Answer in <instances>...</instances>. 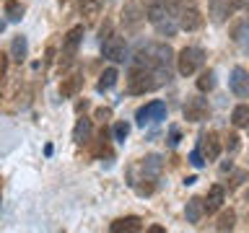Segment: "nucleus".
Returning <instances> with one entry per match:
<instances>
[{
    "label": "nucleus",
    "instance_id": "nucleus-17",
    "mask_svg": "<svg viewBox=\"0 0 249 233\" xmlns=\"http://www.w3.org/2000/svg\"><path fill=\"white\" fill-rule=\"evenodd\" d=\"M202 215H205V202H202L200 197H192L190 202H187V220H190V223H200Z\"/></svg>",
    "mask_w": 249,
    "mask_h": 233
},
{
    "label": "nucleus",
    "instance_id": "nucleus-23",
    "mask_svg": "<svg viewBox=\"0 0 249 233\" xmlns=\"http://www.w3.org/2000/svg\"><path fill=\"white\" fill-rule=\"evenodd\" d=\"M215 85V73L213 70H205V73H200V78H197V91H210Z\"/></svg>",
    "mask_w": 249,
    "mask_h": 233
},
{
    "label": "nucleus",
    "instance_id": "nucleus-15",
    "mask_svg": "<svg viewBox=\"0 0 249 233\" xmlns=\"http://www.w3.org/2000/svg\"><path fill=\"white\" fill-rule=\"evenodd\" d=\"M101 8H104V0H81V16L86 23H93L96 21V16L101 13Z\"/></svg>",
    "mask_w": 249,
    "mask_h": 233
},
{
    "label": "nucleus",
    "instance_id": "nucleus-20",
    "mask_svg": "<svg viewBox=\"0 0 249 233\" xmlns=\"http://www.w3.org/2000/svg\"><path fill=\"white\" fill-rule=\"evenodd\" d=\"M231 122H233V127H249V106L247 104H239L231 112Z\"/></svg>",
    "mask_w": 249,
    "mask_h": 233
},
{
    "label": "nucleus",
    "instance_id": "nucleus-12",
    "mask_svg": "<svg viewBox=\"0 0 249 233\" xmlns=\"http://www.w3.org/2000/svg\"><path fill=\"white\" fill-rule=\"evenodd\" d=\"M223 197H226V192H223V186L221 184H213L208 189V194H205V215H210V213H215V210H221V205H223Z\"/></svg>",
    "mask_w": 249,
    "mask_h": 233
},
{
    "label": "nucleus",
    "instance_id": "nucleus-18",
    "mask_svg": "<svg viewBox=\"0 0 249 233\" xmlns=\"http://www.w3.org/2000/svg\"><path fill=\"white\" fill-rule=\"evenodd\" d=\"M89 137H91V119H86V116H81V119L75 122L73 140H75V143H86Z\"/></svg>",
    "mask_w": 249,
    "mask_h": 233
},
{
    "label": "nucleus",
    "instance_id": "nucleus-6",
    "mask_svg": "<svg viewBox=\"0 0 249 233\" xmlns=\"http://www.w3.org/2000/svg\"><path fill=\"white\" fill-rule=\"evenodd\" d=\"M208 116H210V106L205 99H200V96L187 99V104H184V119L187 122H202Z\"/></svg>",
    "mask_w": 249,
    "mask_h": 233
},
{
    "label": "nucleus",
    "instance_id": "nucleus-1",
    "mask_svg": "<svg viewBox=\"0 0 249 233\" xmlns=\"http://www.w3.org/2000/svg\"><path fill=\"white\" fill-rule=\"evenodd\" d=\"M166 81L159 70L151 67V65H140V62H135L130 70V75H127V93H145V91H153V88H159V85Z\"/></svg>",
    "mask_w": 249,
    "mask_h": 233
},
{
    "label": "nucleus",
    "instance_id": "nucleus-22",
    "mask_svg": "<svg viewBox=\"0 0 249 233\" xmlns=\"http://www.w3.org/2000/svg\"><path fill=\"white\" fill-rule=\"evenodd\" d=\"M5 16H8V21H21L23 18V5L18 3V0H8L5 3Z\"/></svg>",
    "mask_w": 249,
    "mask_h": 233
},
{
    "label": "nucleus",
    "instance_id": "nucleus-26",
    "mask_svg": "<svg viewBox=\"0 0 249 233\" xmlns=\"http://www.w3.org/2000/svg\"><path fill=\"white\" fill-rule=\"evenodd\" d=\"M96 119H99V122L112 119V109H109V106H99V109H96Z\"/></svg>",
    "mask_w": 249,
    "mask_h": 233
},
{
    "label": "nucleus",
    "instance_id": "nucleus-9",
    "mask_svg": "<svg viewBox=\"0 0 249 233\" xmlns=\"http://www.w3.org/2000/svg\"><path fill=\"white\" fill-rule=\"evenodd\" d=\"M179 26H182L184 31H197L202 26V13L195 5L182 8V11H179Z\"/></svg>",
    "mask_w": 249,
    "mask_h": 233
},
{
    "label": "nucleus",
    "instance_id": "nucleus-4",
    "mask_svg": "<svg viewBox=\"0 0 249 233\" xmlns=\"http://www.w3.org/2000/svg\"><path fill=\"white\" fill-rule=\"evenodd\" d=\"M101 54L112 62H122L124 54H127V44L120 34H109L104 42H101Z\"/></svg>",
    "mask_w": 249,
    "mask_h": 233
},
{
    "label": "nucleus",
    "instance_id": "nucleus-33",
    "mask_svg": "<svg viewBox=\"0 0 249 233\" xmlns=\"http://www.w3.org/2000/svg\"><path fill=\"white\" fill-rule=\"evenodd\" d=\"M244 23H247V29H249V21H244Z\"/></svg>",
    "mask_w": 249,
    "mask_h": 233
},
{
    "label": "nucleus",
    "instance_id": "nucleus-29",
    "mask_svg": "<svg viewBox=\"0 0 249 233\" xmlns=\"http://www.w3.org/2000/svg\"><path fill=\"white\" fill-rule=\"evenodd\" d=\"M148 233H163V228H161V225H151V228H148Z\"/></svg>",
    "mask_w": 249,
    "mask_h": 233
},
{
    "label": "nucleus",
    "instance_id": "nucleus-10",
    "mask_svg": "<svg viewBox=\"0 0 249 233\" xmlns=\"http://www.w3.org/2000/svg\"><path fill=\"white\" fill-rule=\"evenodd\" d=\"M200 153L205 155V161H215L221 155V140H218L215 132H205L200 137Z\"/></svg>",
    "mask_w": 249,
    "mask_h": 233
},
{
    "label": "nucleus",
    "instance_id": "nucleus-7",
    "mask_svg": "<svg viewBox=\"0 0 249 233\" xmlns=\"http://www.w3.org/2000/svg\"><path fill=\"white\" fill-rule=\"evenodd\" d=\"M163 116H166V104H163V101H151V104L138 109L135 119H138L140 127H145L148 122H159V119H163Z\"/></svg>",
    "mask_w": 249,
    "mask_h": 233
},
{
    "label": "nucleus",
    "instance_id": "nucleus-27",
    "mask_svg": "<svg viewBox=\"0 0 249 233\" xmlns=\"http://www.w3.org/2000/svg\"><path fill=\"white\" fill-rule=\"evenodd\" d=\"M190 163H192V166H202V163H205V155L200 153V148L190 153Z\"/></svg>",
    "mask_w": 249,
    "mask_h": 233
},
{
    "label": "nucleus",
    "instance_id": "nucleus-21",
    "mask_svg": "<svg viewBox=\"0 0 249 233\" xmlns=\"http://www.w3.org/2000/svg\"><path fill=\"white\" fill-rule=\"evenodd\" d=\"M233 225H236V213L233 210H223L218 223H215V231H231Z\"/></svg>",
    "mask_w": 249,
    "mask_h": 233
},
{
    "label": "nucleus",
    "instance_id": "nucleus-3",
    "mask_svg": "<svg viewBox=\"0 0 249 233\" xmlns=\"http://www.w3.org/2000/svg\"><path fill=\"white\" fill-rule=\"evenodd\" d=\"M83 42V26H73L65 34V39H62V54H60V62H62V67L70 65L75 57V52H78V44Z\"/></svg>",
    "mask_w": 249,
    "mask_h": 233
},
{
    "label": "nucleus",
    "instance_id": "nucleus-11",
    "mask_svg": "<svg viewBox=\"0 0 249 233\" xmlns=\"http://www.w3.org/2000/svg\"><path fill=\"white\" fill-rule=\"evenodd\" d=\"M109 231L112 233H138V231H143V220L135 217V215H127V217L114 220L112 225H109Z\"/></svg>",
    "mask_w": 249,
    "mask_h": 233
},
{
    "label": "nucleus",
    "instance_id": "nucleus-31",
    "mask_svg": "<svg viewBox=\"0 0 249 233\" xmlns=\"http://www.w3.org/2000/svg\"><path fill=\"white\" fill-rule=\"evenodd\" d=\"M244 200H247V202H249V189H247V192H244Z\"/></svg>",
    "mask_w": 249,
    "mask_h": 233
},
{
    "label": "nucleus",
    "instance_id": "nucleus-32",
    "mask_svg": "<svg viewBox=\"0 0 249 233\" xmlns=\"http://www.w3.org/2000/svg\"><path fill=\"white\" fill-rule=\"evenodd\" d=\"M70 3V0H60V5H68Z\"/></svg>",
    "mask_w": 249,
    "mask_h": 233
},
{
    "label": "nucleus",
    "instance_id": "nucleus-2",
    "mask_svg": "<svg viewBox=\"0 0 249 233\" xmlns=\"http://www.w3.org/2000/svg\"><path fill=\"white\" fill-rule=\"evenodd\" d=\"M202 62H205V52H202L200 47H184L177 57V70H179V75L187 78V75L197 73Z\"/></svg>",
    "mask_w": 249,
    "mask_h": 233
},
{
    "label": "nucleus",
    "instance_id": "nucleus-14",
    "mask_svg": "<svg viewBox=\"0 0 249 233\" xmlns=\"http://www.w3.org/2000/svg\"><path fill=\"white\" fill-rule=\"evenodd\" d=\"M78 88H81V75L78 73H70L60 81V96L62 99H73L78 93Z\"/></svg>",
    "mask_w": 249,
    "mask_h": 233
},
{
    "label": "nucleus",
    "instance_id": "nucleus-5",
    "mask_svg": "<svg viewBox=\"0 0 249 233\" xmlns=\"http://www.w3.org/2000/svg\"><path fill=\"white\" fill-rule=\"evenodd\" d=\"M148 18V16L138 8V3H124L122 5V26H124V31H130V34H135V31L143 26V21Z\"/></svg>",
    "mask_w": 249,
    "mask_h": 233
},
{
    "label": "nucleus",
    "instance_id": "nucleus-28",
    "mask_svg": "<svg viewBox=\"0 0 249 233\" xmlns=\"http://www.w3.org/2000/svg\"><path fill=\"white\" fill-rule=\"evenodd\" d=\"M241 8H249V0H233V11H241Z\"/></svg>",
    "mask_w": 249,
    "mask_h": 233
},
{
    "label": "nucleus",
    "instance_id": "nucleus-19",
    "mask_svg": "<svg viewBox=\"0 0 249 233\" xmlns=\"http://www.w3.org/2000/svg\"><path fill=\"white\" fill-rule=\"evenodd\" d=\"M117 78H120L117 67H107L104 73H101V78H99V85H96V88H99V91H109V88H114Z\"/></svg>",
    "mask_w": 249,
    "mask_h": 233
},
{
    "label": "nucleus",
    "instance_id": "nucleus-16",
    "mask_svg": "<svg viewBox=\"0 0 249 233\" xmlns=\"http://www.w3.org/2000/svg\"><path fill=\"white\" fill-rule=\"evenodd\" d=\"M26 54H29L26 36H23V34L13 36V42H11V57H13L16 62H23V60H26Z\"/></svg>",
    "mask_w": 249,
    "mask_h": 233
},
{
    "label": "nucleus",
    "instance_id": "nucleus-30",
    "mask_svg": "<svg viewBox=\"0 0 249 233\" xmlns=\"http://www.w3.org/2000/svg\"><path fill=\"white\" fill-rule=\"evenodd\" d=\"M140 3H145V5H151V3H153V0H140Z\"/></svg>",
    "mask_w": 249,
    "mask_h": 233
},
{
    "label": "nucleus",
    "instance_id": "nucleus-24",
    "mask_svg": "<svg viewBox=\"0 0 249 233\" xmlns=\"http://www.w3.org/2000/svg\"><path fill=\"white\" fill-rule=\"evenodd\" d=\"M127 135H130V124H127V122H117V124H114V137H117V140H124Z\"/></svg>",
    "mask_w": 249,
    "mask_h": 233
},
{
    "label": "nucleus",
    "instance_id": "nucleus-8",
    "mask_svg": "<svg viewBox=\"0 0 249 233\" xmlns=\"http://www.w3.org/2000/svg\"><path fill=\"white\" fill-rule=\"evenodd\" d=\"M229 85H231V93L236 99H249V73L244 67H233L231 70Z\"/></svg>",
    "mask_w": 249,
    "mask_h": 233
},
{
    "label": "nucleus",
    "instance_id": "nucleus-25",
    "mask_svg": "<svg viewBox=\"0 0 249 233\" xmlns=\"http://www.w3.org/2000/svg\"><path fill=\"white\" fill-rule=\"evenodd\" d=\"M239 135H236V132H231V135L229 137H226V150H229V153H236L239 150Z\"/></svg>",
    "mask_w": 249,
    "mask_h": 233
},
{
    "label": "nucleus",
    "instance_id": "nucleus-13",
    "mask_svg": "<svg viewBox=\"0 0 249 233\" xmlns=\"http://www.w3.org/2000/svg\"><path fill=\"white\" fill-rule=\"evenodd\" d=\"M208 8H210V18L215 23H221L233 13V0H210Z\"/></svg>",
    "mask_w": 249,
    "mask_h": 233
}]
</instances>
